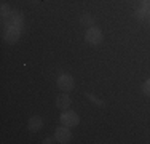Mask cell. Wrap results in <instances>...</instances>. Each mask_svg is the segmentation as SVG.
<instances>
[{
    "instance_id": "cell-1",
    "label": "cell",
    "mask_w": 150,
    "mask_h": 144,
    "mask_svg": "<svg viewBox=\"0 0 150 144\" xmlns=\"http://www.w3.org/2000/svg\"><path fill=\"white\" fill-rule=\"evenodd\" d=\"M85 40L90 43V45H99V43H102V40H104V34H102L101 29L96 27V26L88 27L86 32H85Z\"/></svg>"
},
{
    "instance_id": "cell-2",
    "label": "cell",
    "mask_w": 150,
    "mask_h": 144,
    "mask_svg": "<svg viewBox=\"0 0 150 144\" xmlns=\"http://www.w3.org/2000/svg\"><path fill=\"white\" fill-rule=\"evenodd\" d=\"M80 123V117H78L77 112H74V110H64L62 114H61V125H66V127L69 128H74L77 127V125Z\"/></svg>"
},
{
    "instance_id": "cell-3",
    "label": "cell",
    "mask_w": 150,
    "mask_h": 144,
    "mask_svg": "<svg viewBox=\"0 0 150 144\" xmlns=\"http://www.w3.org/2000/svg\"><path fill=\"white\" fill-rule=\"evenodd\" d=\"M21 37V29L15 27V26H3V38H5L6 43H16Z\"/></svg>"
},
{
    "instance_id": "cell-4",
    "label": "cell",
    "mask_w": 150,
    "mask_h": 144,
    "mask_svg": "<svg viewBox=\"0 0 150 144\" xmlns=\"http://www.w3.org/2000/svg\"><path fill=\"white\" fill-rule=\"evenodd\" d=\"M58 86H59V90H62V91H66V93L72 91L74 86H75L74 77L70 74H61L58 77Z\"/></svg>"
},
{
    "instance_id": "cell-5",
    "label": "cell",
    "mask_w": 150,
    "mask_h": 144,
    "mask_svg": "<svg viewBox=\"0 0 150 144\" xmlns=\"http://www.w3.org/2000/svg\"><path fill=\"white\" fill-rule=\"evenodd\" d=\"M70 139H72V133H70L69 127L62 125V127L56 128V131H54V141L56 143L67 144V143H70Z\"/></svg>"
},
{
    "instance_id": "cell-6",
    "label": "cell",
    "mask_w": 150,
    "mask_h": 144,
    "mask_svg": "<svg viewBox=\"0 0 150 144\" xmlns=\"http://www.w3.org/2000/svg\"><path fill=\"white\" fill-rule=\"evenodd\" d=\"M15 26V27H19L23 29L24 26V16L21 14L19 11H11V14H10V18L6 21H3V26Z\"/></svg>"
},
{
    "instance_id": "cell-7",
    "label": "cell",
    "mask_w": 150,
    "mask_h": 144,
    "mask_svg": "<svg viewBox=\"0 0 150 144\" xmlns=\"http://www.w3.org/2000/svg\"><path fill=\"white\" fill-rule=\"evenodd\" d=\"M70 103H72V99H70V96L67 95L66 91L56 98V107H58V109H61V110H67V109L70 107Z\"/></svg>"
},
{
    "instance_id": "cell-8",
    "label": "cell",
    "mask_w": 150,
    "mask_h": 144,
    "mask_svg": "<svg viewBox=\"0 0 150 144\" xmlns=\"http://www.w3.org/2000/svg\"><path fill=\"white\" fill-rule=\"evenodd\" d=\"M27 128H29L30 131H38V130H42L43 128V118L38 117V115L30 117L29 122H27Z\"/></svg>"
},
{
    "instance_id": "cell-9",
    "label": "cell",
    "mask_w": 150,
    "mask_h": 144,
    "mask_svg": "<svg viewBox=\"0 0 150 144\" xmlns=\"http://www.w3.org/2000/svg\"><path fill=\"white\" fill-rule=\"evenodd\" d=\"M80 24H81V26H85V27H86V26L93 27V26H94V18H93L90 13H83L80 16Z\"/></svg>"
},
{
    "instance_id": "cell-10",
    "label": "cell",
    "mask_w": 150,
    "mask_h": 144,
    "mask_svg": "<svg viewBox=\"0 0 150 144\" xmlns=\"http://www.w3.org/2000/svg\"><path fill=\"white\" fill-rule=\"evenodd\" d=\"M0 14H2V21H6L10 18V14H11V8H10L8 3H2V6H0Z\"/></svg>"
},
{
    "instance_id": "cell-11",
    "label": "cell",
    "mask_w": 150,
    "mask_h": 144,
    "mask_svg": "<svg viewBox=\"0 0 150 144\" xmlns=\"http://www.w3.org/2000/svg\"><path fill=\"white\" fill-rule=\"evenodd\" d=\"M136 18H139V19H147V18H150V10L145 8V6L136 10Z\"/></svg>"
},
{
    "instance_id": "cell-12",
    "label": "cell",
    "mask_w": 150,
    "mask_h": 144,
    "mask_svg": "<svg viewBox=\"0 0 150 144\" xmlns=\"http://www.w3.org/2000/svg\"><path fill=\"white\" fill-rule=\"evenodd\" d=\"M86 98H88V99H91V101H93V104H96V106H99V107H104V103H102L101 99H98L94 95H91V93H88V95H86Z\"/></svg>"
},
{
    "instance_id": "cell-13",
    "label": "cell",
    "mask_w": 150,
    "mask_h": 144,
    "mask_svg": "<svg viewBox=\"0 0 150 144\" xmlns=\"http://www.w3.org/2000/svg\"><path fill=\"white\" fill-rule=\"evenodd\" d=\"M142 93H144L145 96H150V78H147V80L142 83Z\"/></svg>"
},
{
    "instance_id": "cell-14",
    "label": "cell",
    "mask_w": 150,
    "mask_h": 144,
    "mask_svg": "<svg viewBox=\"0 0 150 144\" xmlns=\"http://www.w3.org/2000/svg\"><path fill=\"white\" fill-rule=\"evenodd\" d=\"M142 6H145V8L150 10V0H142Z\"/></svg>"
},
{
    "instance_id": "cell-15",
    "label": "cell",
    "mask_w": 150,
    "mask_h": 144,
    "mask_svg": "<svg viewBox=\"0 0 150 144\" xmlns=\"http://www.w3.org/2000/svg\"><path fill=\"white\" fill-rule=\"evenodd\" d=\"M51 143H54V141H53V138H45L43 139V144H51Z\"/></svg>"
}]
</instances>
